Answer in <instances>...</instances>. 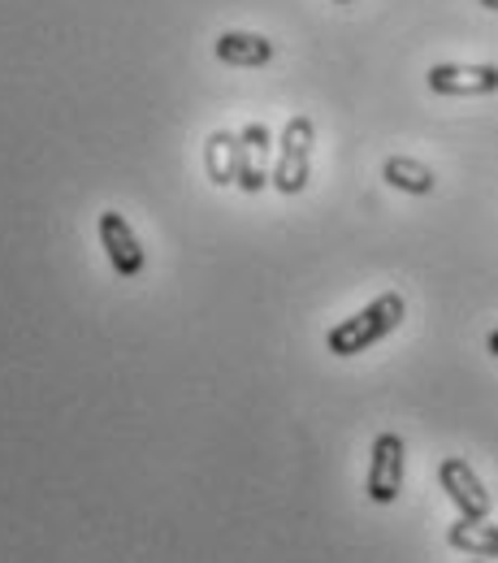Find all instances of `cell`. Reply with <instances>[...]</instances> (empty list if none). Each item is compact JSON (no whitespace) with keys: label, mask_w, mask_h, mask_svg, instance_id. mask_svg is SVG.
Here are the masks:
<instances>
[{"label":"cell","mask_w":498,"mask_h":563,"mask_svg":"<svg viewBox=\"0 0 498 563\" xmlns=\"http://www.w3.org/2000/svg\"><path fill=\"white\" fill-rule=\"evenodd\" d=\"M213 53H217V62H225V66H247V70H256V66H269L278 48H274L269 35H256V31H221L213 40Z\"/></svg>","instance_id":"cell-8"},{"label":"cell","mask_w":498,"mask_h":563,"mask_svg":"<svg viewBox=\"0 0 498 563\" xmlns=\"http://www.w3.org/2000/svg\"><path fill=\"white\" fill-rule=\"evenodd\" d=\"M334 4H356V0H334Z\"/></svg>","instance_id":"cell-14"},{"label":"cell","mask_w":498,"mask_h":563,"mask_svg":"<svg viewBox=\"0 0 498 563\" xmlns=\"http://www.w3.org/2000/svg\"><path fill=\"white\" fill-rule=\"evenodd\" d=\"M446 542H451V551H460V555H473V560H498V525L490 520H455L451 529H446Z\"/></svg>","instance_id":"cell-10"},{"label":"cell","mask_w":498,"mask_h":563,"mask_svg":"<svg viewBox=\"0 0 498 563\" xmlns=\"http://www.w3.org/2000/svg\"><path fill=\"white\" fill-rule=\"evenodd\" d=\"M408 317V299L399 290H381L373 303H364L359 312H352L347 321H339L330 334H325V352L339 355V360H352V355L377 347L386 334H395Z\"/></svg>","instance_id":"cell-1"},{"label":"cell","mask_w":498,"mask_h":563,"mask_svg":"<svg viewBox=\"0 0 498 563\" xmlns=\"http://www.w3.org/2000/svg\"><path fill=\"white\" fill-rule=\"evenodd\" d=\"M438 482H442V490L446 498L455 503V511L464 516V520H490V490L482 486V477L473 473V464L468 460H460V455H446L442 464H438Z\"/></svg>","instance_id":"cell-5"},{"label":"cell","mask_w":498,"mask_h":563,"mask_svg":"<svg viewBox=\"0 0 498 563\" xmlns=\"http://www.w3.org/2000/svg\"><path fill=\"white\" fill-rule=\"evenodd\" d=\"M381 178H386L395 191H408V196H429V191L438 187V174L429 169L425 161H417V156H386Z\"/></svg>","instance_id":"cell-11"},{"label":"cell","mask_w":498,"mask_h":563,"mask_svg":"<svg viewBox=\"0 0 498 563\" xmlns=\"http://www.w3.org/2000/svg\"><path fill=\"white\" fill-rule=\"evenodd\" d=\"M403 473H408V446L399 433H377L373 455H368V482L364 490L377 507L395 503L403 494Z\"/></svg>","instance_id":"cell-3"},{"label":"cell","mask_w":498,"mask_h":563,"mask_svg":"<svg viewBox=\"0 0 498 563\" xmlns=\"http://www.w3.org/2000/svg\"><path fill=\"white\" fill-rule=\"evenodd\" d=\"M312 143H317L312 118L295 113L286 122L283 140H278V161H274V178H269L283 196H299L308 187V178H312Z\"/></svg>","instance_id":"cell-2"},{"label":"cell","mask_w":498,"mask_h":563,"mask_svg":"<svg viewBox=\"0 0 498 563\" xmlns=\"http://www.w3.org/2000/svg\"><path fill=\"white\" fill-rule=\"evenodd\" d=\"M486 347H490V355H495V360H498V330H495V334H490V339H486Z\"/></svg>","instance_id":"cell-12"},{"label":"cell","mask_w":498,"mask_h":563,"mask_svg":"<svg viewBox=\"0 0 498 563\" xmlns=\"http://www.w3.org/2000/svg\"><path fill=\"white\" fill-rule=\"evenodd\" d=\"M239 165H243V140L239 131H213L204 143V174L217 187H234L239 183Z\"/></svg>","instance_id":"cell-9"},{"label":"cell","mask_w":498,"mask_h":563,"mask_svg":"<svg viewBox=\"0 0 498 563\" xmlns=\"http://www.w3.org/2000/svg\"><path fill=\"white\" fill-rule=\"evenodd\" d=\"M473 563H486V560H473Z\"/></svg>","instance_id":"cell-15"},{"label":"cell","mask_w":498,"mask_h":563,"mask_svg":"<svg viewBox=\"0 0 498 563\" xmlns=\"http://www.w3.org/2000/svg\"><path fill=\"white\" fill-rule=\"evenodd\" d=\"M477 4H482V9H495L498 13V0H477Z\"/></svg>","instance_id":"cell-13"},{"label":"cell","mask_w":498,"mask_h":563,"mask_svg":"<svg viewBox=\"0 0 498 563\" xmlns=\"http://www.w3.org/2000/svg\"><path fill=\"white\" fill-rule=\"evenodd\" d=\"M100 247H104V256H109V265H113V274L118 278H140L143 265H147V256H143V243L140 234H135V225L126 221V212L118 209H104L100 212Z\"/></svg>","instance_id":"cell-4"},{"label":"cell","mask_w":498,"mask_h":563,"mask_svg":"<svg viewBox=\"0 0 498 563\" xmlns=\"http://www.w3.org/2000/svg\"><path fill=\"white\" fill-rule=\"evenodd\" d=\"M239 140H243V165H239V191H247V196H261L265 187H269V152H274V135H269V126L265 122H247L243 131H239Z\"/></svg>","instance_id":"cell-7"},{"label":"cell","mask_w":498,"mask_h":563,"mask_svg":"<svg viewBox=\"0 0 498 563\" xmlns=\"http://www.w3.org/2000/svg\"><path fill=\"white\" fill-rule=\"evenodd\" d=\"M433 96H495L498 91V66H460L442 62L425 74Z\"/></svg>","instance_id":"cell-6"}]
</instances>
